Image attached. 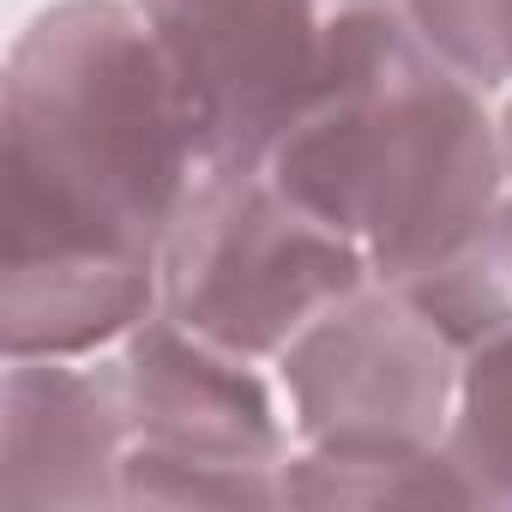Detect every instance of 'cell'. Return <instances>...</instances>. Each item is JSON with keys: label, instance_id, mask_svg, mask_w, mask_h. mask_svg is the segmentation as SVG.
Here are the masks:
<instances>
[{"label": "cell", "instance_id": "1", "mask_svg": "<svg viewBox=\"0 0 512 512\" xmlns=\"http://www.w3.org/2000/svg\"><path fill=\"white\" fill-rule=\"evenodd\" d=\"M205 127L139 0H55L0 73V350L103 356L163 302Z\"/></svg>", "mask_w": 512, "mask_h": 512}, {"label": "cell", "instance_id": "2", "mask_svg": "<svg viewBox=\"0 0 512 512\" xmlns=\"http://www.w3.org/2000/svg\"><path fill=\"white\" fill-rule=\"evenodd\" d=\"M260 169L332 223L380 284L434 272L512 187L500 97L416 37L296 121Z\"/></svg>", "mask_w": 512, "mask_h": 512}, {"label": "cell", "instance_id": "9", "mask_svg": "<svg viewBox=\"0 0 512 512\" xmlns=\"http://www.w3.org/2000/svg\"><path fill=\"white\" fill-rule=\"evenodd\" d=\"M404 290L464 356L482 344H506L512 338V187L470 229L464 247H452L434 272H422Z\"/></svg>", "mask_w": 512, "mask_h": 512}, {"label": "cell", "instance_id": "8", "mask_svg": "<svg viewBox=\"0 0 512 512\" xmlns=\"http://www.w3.org/2000/svg\"><path fill=\"white\" fill-rule=\"evenodd\" d=\"M284 506H476L452 446L314 440L284 464Z\"/></svg>", "mask_w": 512, "mask_h": 512}, {"label": "cell", "instance_id": "11", "mask_svg": "<svg viewBox=\"0 0 512 512\" xmlns=\"http://www.w3.org/2000/svg\"><path fill=\"white\" fill-rule=\"evenodd\" d=\"M410 37L488 97H512V0H398Z\"/></svg>", "mask_w": 512, "mask_h": 512}, {"label": "cell", "instance_id": "6", "mask_svg": "<svg viewBox=\"0 0 512 512\" xmlns=\"http://www.w3.org/2000/svg\"><path fill=\"white\" fill-rule=\"evenodd\" d=\"M115 362L133 416V446L205 458V464H247V470L290 464L296 422L278 362L241 356L181 326L163 302L115 344Z\"/></svg>", "mask_w": 512, "mask_h": 512}, {"label": "cell", "instance_id": "5", "mask_svg": "<svg viewBox=\"0 0 512 512\" xmlns=\"http://www.w3.org/2000/svg\"><path fill=\"white\" fill-rule=\"evenodd\" d=\"M296 446L314 440H422L446 446L458 416L464 350L404 284H368L314 320L284 356Z\"/></svg>", "mask_w": 512, "mask_h": 512}, {"label": "cell", "instance_id": "12", "mask_svg": "<svg viewBox=\"0 0 512 512\" xmlns=\"http://www.w3.org/2000/svg\"><path fill=\"white\" fill-rule=\"evenodd\" d=\"M500 139H506V169H512V97H500Z\"/></svg>", "mask_w": 512, "mask_h": 512}, {"label": "cell", "instance_id": "7", "mask_svg": "<svg viewBox=\"0 0 512 512\" xmlns=\"http://www.w3.org/2000/svg\"><path fill=\"white\" fill-rule=\"evenodd\" d=\"M133 416L115 350L7 356L0 380V506H121Z\"/></svg>", "mask_w": 512, "mask_h": 512}, {"label": "cell", "instance_id": "3", "mask_svg": "<svg viewBox=\"0 0 512 512\" xmlns=\"http://www.w3.org/2000/svg\"><path fill=\"white\" fill-rule=\"evenodd\" d=\"M205 127L211 163L260 169L404 37L398 0H139Z\"/></svg>", "mask_w": 512, "mask_h": 512}, {"label": "cell", "instance_id": "10", "mask_svg": "<svg viewBox=\"0 0 512 512\" xmlns=\"http://www.w3.org/2000/svg\"><path fill=\"white\" fill-rule=\"evenodd\" d=\"M446 446L470 476L476 506H512V338L464 356L458 416Z\"/></svg>", "mask_w": 512, "mask_h": 512}, {"label": "cell", "instance_id": "4", "mask_svg": "<svg viewBox=\"0 0 512 512\" xmlns=\"http://www.w3.org/2000/svg\"><path fill=\"white\" fill-rule=\"evenodd\" d=\"M368 284L362 253L247 163H205L163 241V308L260 362Z\"/></svg>", "mask_w": 512, "mask_h": 512}]
</instances>
